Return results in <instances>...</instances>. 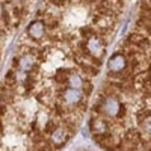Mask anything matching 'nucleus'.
<instances>
[{"instance_id": "2", "label": "nucleus", "mask_w": 151, "mask_h": 151, "mask_svg": "<svg viewBox=\"0 0 151 151\" xmlns=\"http://www.w3.org/2000/svg\"><path fill=\"white\" fill-rule=\"evenodd\" d=\"M88 127L104 151H151V0L107 62Z\"/></svg>"}, {"instance_id": "1", "label": "nucleus", "mask_w": 151, "mask_h": 151, "mask_svg": "<svg viewBox=\"0 0 151 151\" xmlns=\"http://www.w3.org/2000/svg\"><path fill=\"white\" fill-rule=\"evenodd\" d=\"M109 41L23 35L2 83V151H60L89 107Z\"/></svg>"}]
</instances>
